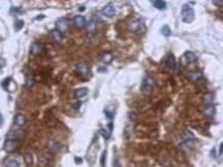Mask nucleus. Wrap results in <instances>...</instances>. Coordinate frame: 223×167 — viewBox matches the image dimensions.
<instances>
[{
  "mask_svg": "<svg viewBox=\"0 0 223 167\" xmlns=\"http://www.w3.org/2000/svg\"><path fill=\"white\" fill-rule=\"evenodd\" d=\"M155 87H156V82L154 81L152 77H145L142 82V88L140 89H142V92L144 94L148 95L154 90Z\"/></svg>",
  "mask_w": 223,
  "mask_h": 167,
  "instance_id": "1",
  "label": "nucleus"
},
{
  "mask_svg": "<svg viewBox=\"0 0 223 167\" xmlns=\"http://www.w3.org/2000/svg\"><path fill=\"white\" fill-rule=\"evenodd\" d=\"M182 19L185 23H191L194 19V9L188 4H185L182 7Z\"/></svg>",
  "mask_w": 223,
  "mask_h": 167,
  "instance_id": "2",
  "label": "nucleus"
},
{
  "mask_svg": "<svg viewBox=\"0 0 223 167\" xmlns=\"http://www.w3.org/2000/svg\"><path fill=\"white\" fill-rule=\"evenodd\" d=\"M75 71L81 77H87L90 73V67L88 66L87 63L85 62H81L77 65V68H75Z\"/></svg>",
  "mask_w": 223,
  "mask_h": 167,
  "instance_id": "3",
  "label": "nucleus"
},
{
  "mask_svg": "<svg viewBox=\"0 0 223 167\" xmlns=\"http://www.w3.org/2000/svg\"><path fill=\"white\" fill-rule=\"evenodd\" d=\"M180 139L182 142L185 141H194L195 140V136L192 132H190L189 130H184L180 134Z\"/></svg>",
  "mask_w": 223,
  "mask_h": 167,
  "instance_id": "4",
  "label": "nucleus"
},
{
  "mask_svg": "<svg viewBox=\"0 0 223 167\" xmlns=\"http://www.w3.org/2000/svg\"><path fill=\"white\" fill-rule=\"evenodd\" d=\"M101 12H102L103 16L107 17V18H112V17L115 16L116 9H115V6L112 3H109L101 9Z\"/></svg>",
  "mask_w": 223,
  "mask_h": 167,
  "instance_id": "5",
  "label": "nucleus"
},
{
  "mask_svg": "<svg viewBox=\"0 0 223 167\" xmlns=\"http://www.w3.org/2000/svg\"><path fill=\"white\" fill-rule=\"evenodd\" d=\"M44 51H45V45L42 44V43L34 42V43H32L31 47H30V53H31L32 55H39V54H42Z\"/></svg>",
  "mask_w": 223,
  "mask_h": 167,
  "instance_id": "6",
  "label": "nucleus"
},
{
  "mask_svg": "<svg viewBox=\"0 0 223 167\" xmlns=\"http://www.w3.org/2000/svg\"><path fill=\"white\" fill-rule=\"evenodd\" d=\"M3 147H4V149H5V152H7V153H12V152L17 149V141L15 139L8 138V139H6L5 142H4Z\"/></svg>",
  "mask_w": 223,
  "mask_h": 167,
  "instance_id": "7",
  "label": "nucleus"
},
{
  "mask_svg": "<svg viewBox=\"0 0 223 167\" xmlns=\"http://www.w3.org/2000/svg\"><path fill=\"white\" fill-rule=\"evenodd\" d=\"M56 29L61 32V33L66 32L67 29H68V22H67V20H65V19H59V20L56 22Z\"/></svg>",
  "mask_w": 223,
  "mask_h": 167,
  "instance_id": "8",
  "label": "nucleus"
},
{
  "mask_svg": "<svg viewBox=\"0 0 223 167\" xmlns=\"http://www.w3.org/2000/svg\"><path fill=\"white\" fill-rule=\"evenodd\" d=\"M164 64H165L166 67H168V68H170V69L176 68L177 63H176V58H175V56L173 55V54H168L165 57V59H164Z\"/></svg>",
  "mask_w": 223,
  "mask_h": 167,
  "instance_id": "9",
  "label": "nucleus"
},
{
  "mask_svg": "<svg viewBox=\"0 0 223 167\" xmlns=\"http://www.w3.org/2000/svg\"><path fill=\"white\" fill-rule=\"evenodd\" d=\"M187 77H188V79H189V81L195 83V82H198L200 79H203V72H201L200 70L191 71V72H189L187 74Z\"/></svg>",
  "mask_w": 223,
  "mask_h": 167,
  "instance_id": "10",
  "label": "nucleus"
},
{
  "mask_svg": "<svg viewBox=\"0 0 223 167\" xmlns=\"http://www.w3.org/2000/svg\"><path fill=\"white\" fill-rule=\"evenodd\" d=\"M73 25H75L77 28L86 27V25H87V22H86L85 17L81 16V15H79V16H75V18H73Z\"/></svg>",
  "mask_w": 223,
  "mask_h": 167,
  "instance_id": "11",
  "label": "nucleus"
},
{
  "mask_svg": "<svg viewBox=\"0 0 223 167\" xmlns=\"http://www.w3.org/2000/svg\"><path fill=\"white\" fill-rule=\"evenodd\" d=\"M50 36H51V38L55 42H60L62 39H63V34H62L60 31H58L57 29L52 30V31L50 32Z\"/></svg>",
  "mask_w": 223,
  "mask_h": 167,
  "instance_id": "12",
  "label": "nucleus"
},
{
  "mask_svg": "<svg viewBox=\"0 0 223 167\" xmlns=\"http://www.w3.org/2000/svg\"><path fill=\"white\" fill-rule=\"evenodd\" d=\"M203 112L205 117L212 118V117H214V114H215V107H214L213 104L205 105V107L203 108Z\"/></svg>",
  "mask_w": 223,
  "mask_h": 167,
  "instance_id": "13",
  "label": "nucleus"
},
{
  "mask_svg": "<svg viewBox=\"0 0 223 167\" xmlns=\"http://www.w3.org/2000/svg\"><path fill=\"white\" fill-rule=\"evenodd\" d=\"M87 94H88L87 88H80L75 91V98H78V99L84 98V97L87 96Z\"/></svg>",
  "mask_w": 223,
  "mask_h": 167,
  "instance_id": "14",
  "label": "nucleus"
},
{
  "mask_svg": "<svg viewBox=\"0 0 223 167\" xmlns=\"http://www.w3.org/2000/svg\"><path fill=\"white\" fill-rule=\"evenodd\" d=\"M26 122V119L25 117L23 116V114H17L16 116H15L14 118V124L16 126H18V127H20V126H23L25 124Z\"/></svg>",
  "mask_w": 223,
  "mask_h": 167,
  "instance_id": "15",
  "label": "nucleus"
},
{
  "mask_svg": "<svg viewBox=\"0 0 223 167\" xmlns=\"http://www.w3.org/2000/svg\"><path fill=\"white\" fill-rule=\"evenodd\" d=\"M107 129H101L100 130V133L101 135L103 136V138L105 139H109L110 137H111V133H112V130H113V123L111 122L109 125H107Z\"/></svg>",
  "mask_w": 223,
  "mask_h": 167,
  "instance_id": "16",
  "label": "nucleus"
},
{
  "mask_svg": "<svg viewBox=\"0 0 223 167\" xmlns=\"http://www.w3.org/2000/svg\"><path fill=\"white\" fill-rule=\"evenodd\" d=\"M113 58H114L113 54L107 52V53H103L102 55H101L100 59H101V61L105 63V64H110V63H112V61H113Z\"/></svg>",
  "mask_w": 223,
  "mask_h": 167,
  "instance_id": "17",
  "label": "nucleus"
},
{
  "mask_svg": "<svg viewBox=\"0 0 223 167\" xmlns=\"http://www.w3.org/2000/svg\"><path fill=\"white\" fill-rule=\"evenodd\" d=\"M183 57H184V59L186 60V62H189V63L196 61V59H197V57H196V55L193 52H186Z\"/></svg>",
  "mask_w": 223,
  "mask_h": 167,
  "instance_id": "18",
  "label": "nucleus"
},
{
  "mask_svg": "<svg viewBox=\"0 0 223 167\" xmlns=\"http://www.w3.org/2000/svg\"><path fill=\"white\" fill-rule=\"evenodd\" d=\"M48 149H49L51 152H54V153H55V152L59 151L60 146L57 144V142H55V141H50L49 144H48Z\"/></svg>",
  "mask_w": 223,
  "mask_h": 167,
  "instance_id": "19",
  "label": "nucleus"
},
{
  "mask_svg": "<svg viewBox=\"0 0 223 167\" xmlns=\"http://www.w3.org/2000/svg\"><path fill=\"white\" fill-rule=\"evenodd\" d=\"M153 5L158 9H164L166 7V2L163 1V0H158V1L153 2Z\"/></svg>",
  "mask_w": 223,
  "mask_h": 167,
  "instance_id": "20",
  "label": "nucleus"
},
{
  "mask_svg": "<svg viewBox=\"0 0 223 167\" xmlns=\"http://www.w3.org/2000/svg\"><path fill=\"white\" fill-rule=\"evenodd\" d=\"M86 27H87V30L88 32H90V33H93V32H95V30H96V22L95 21H90L89 23L86 25Z\"/></svg>",
  "mask_w": 223,
  "mask_h": 167,
  "instance_id": "21",
  "label": "nucleus"
},
{
  "mask_svg": "<svg viewBox=\"0 0 223 167\" xmlns=\"http://www.w3.org/2000/svg\"><path fill=\"white\" fill-rule=\"evenodd\" d=\"M24 160H25V163L27 165H32V163H33V158H32V155L30 153H26L24 155Z\"/></svg>",
  "mask_w": 223,
  "mask_h": 167,
  "instance_id": "22",
  "label": "nucleus"
},
{
  "mask_svg": "<svg viewBox=\"0 0 223 167\" xmlns=\"http://www.w3.org/2000/svg\"><path fill=\"white\" fill-rule=\"evenodd\" d=\"M161 34L163 36H170V33H172V31H170V26H167V25H165V26H163V27L161 28Z\"/></svg>",
  "mask_w": 223,
  "mask_h": 167,
  "instance_id": "23",
  "label": "nucleus"
},
{
  "mask_svg": "<svg viewBox=\"0 0 223 167\" xmlns=\"http://www.w3.org/2000/svg\"><path fill=\"white\" fill-rule=\"evenodd\" d=\"M34 84V81L33 79H32V77H30V75H26L25 77V88H30V87H32Z\"/></svg>",
  "mask_w": 223,
  "mask_h": 167,
  "instance_id": "24",
  "label": "nucleus"
},
{
  "mask_svg": "<svg viewBox=\"0 0 223 167\" xmlns=\"http://www.w3.org/2000/svg\"><path fill=\"white\" fill-rule=\"evenodd\" d=\"M192 147H193V141H185V142H182V144H181V147L184 151H189Z\"/></svg>",
  "mask_w": 223,
  "mask_h": 167,
  "instance_id": "25",
  "label": "nucleus"
},
{
  "mask_svg": "<svg viewBox=\"0 0 223 167\" xmlns=\"http://www.w3.org/2000/svg\"><path fill=\"white\" fill-rule=\"evenodd\" d=\"M212 101H213V95L212 94H205L203 96V102H205V105L212 104Z\"/></svg>",
  "mask_w": 223,
  "mask_h": 167,
  "instance_id": "26",
  "label": "nucleus"
},
{
  "mask_svg": "<svg viewBox=\"0 0 223 167\" xmlns=\"http://www.w3.org/2000/svg\"><path fill=\"white\" fill-rule=\"evenodd\" d=\"M6 167H20V165H19L18 161H16L14 159H10L6 162Z\"/></svg>",
  "mask_w": 223,
  "mask_h": 167,
  "instance_id": "27",
  "label": "nucleus"
},
{
  "mask_svg": "<svg viewBox=\"0 0 223 167\" xmlns=\"http://www.w3.org/2000/svg\"><path fill=\"white\" fill-rule=\"evenodd\" d=\"M24 26V22L22 20H16L15 21V28H16V31H19Z\"/></svg>",
  "mask_w": 223,
  "mask_h": 167,
  "instance_id": "28",
  "label": "nucleus"
},
{
  "mask_svg": "<svg viewBox=\"0 0 223 167\" xmlns=\"http://www.w3.org/2000/svg\"><path fill=\"white\" fill-rule=\"evenodd\" d=\"M105 156H107V152H103L102 153V156H101V160H100V163H101V166L105 167Z\"/></svg>",
  "mask_w": 223,
  "mask_h": 167,
  "instance_id": "29",
  "label": "nucleus"
},
{
  "mask_svg": "<svg viewBox=\"0 0 223 167\" xmlns=\"http://www.w3.org/2000/svg\"><path fill=\"white\" fill-rule=\"evenodd\" d=\"M213 3L217 6H223V0H214Z\"/></svg>",
  "mask_w": 223,
  "mask_h": 167,
  "instance_id": "30",
  "label": "nucleus"
},
{
  "mask_svg": "<svg viewBox=\"0 0 223 167\" xmlns=\"http://www.w3.org/2000/svg\"><path fill=\"white\" fill-rule=\"evenodd\" d=\"M10 10H12V14H22V12L18 8H12Z\"/></svg>",
  "mask_w": 223,
  "mask_h": 167,
  "instance_id": "31",
  "label": "nucleus"
},
{
  "mask_svg": "<svg viewBox=\"0 0 223 167\" xmlns=\"http://www.w3.org/2000/svg\"><path fill=\"white\" fill-rule=\"evenodd\" d=\"M75 162L77 164H82V163H83V160H82L81 158H79V157H75Z\"/></svg>",
  "mask_w": 223,
  "mask_h": 167,
  "instance_id": "32",
  "label": "nucleus"
},
{
  "mask_svg": "<svg viewBox=\"0 0 223 167\" xmlns=\"http://www.w3.org/2000/svg\"><path fill=\"white\" fill-rule=\"evenodd\" d=\"M3 125V117H2V114H0V127Z\"/></svg>",
  "mask_w": 223,
  "mask_h": 167,
  "instance_id": "33",
  "label": "nucleus"
},
{
  "mask_svg": "<svg viewBox=\"0 0 223 167\" xmlns=\"http://www.w3.org/2000/svg\"><path fill=\"white\" fill-rule=\"evenodd\" d=\"M219 154H220V155H222V154H223V144H220V151H219Z\"/></svg>",
  "mask_w": 223,
  "mask_h": 167,
  "instance_id": "34",
  "label": "nucleus"
},
{
  "mask_svg": "<svg viewBox=\"0 0 223 167\" xmlns=\"http://www.w3.org/2000/svg\"><path fill=\"white\" fill-rule=\"evenodd\" d=\"M0 69H1V65H0Z\"/></svg>",
  "mask_w": 223,
  "mask_h": 167,
  "instance_id": "35",
  "label": "nucleus"
}]
</instances>
